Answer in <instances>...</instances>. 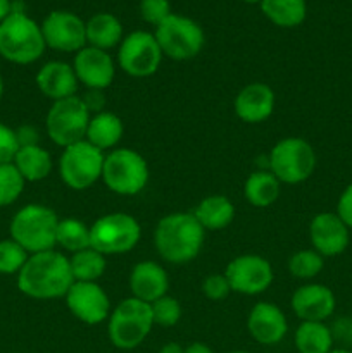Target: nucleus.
<instances>
[{"label": "nucleus", "mask_w": 352, "mask_h": 353, "mask_svg": "<svg viewBox=\"0 0 352 353\" xmlns=\"http://www.w3.org/2000/svg\"><path fill=\"white\" fill-rule=\"evenodd\" d=\"M75 283L69 259L55 250L40 252L28 257L17 274V288L35 300L62 299Z\"/></svg>", "instance_id": "obj_1"}, {"label": "nucleus", "mask_w": 352, "mask_h": 353, "mask_svg": "<svg viewBox=\"0 0 352 353\" xmlns=\"http://www.w3.org/2000/svg\"><path fill=\"white\" fill-rule=\"evenodd\" d=\"M206 230L193 214L173 212L162 217L154 231V247L169 264L183 265L200 254Z\"/></svg>", "instance_id": "obj_2"}, {"label": "nucleus", "mask_w": 352, "mask_h": 353, "mask_svg": "<svg viewBox=\"0 0 352 353\" xmlns=\"http://www.w3.org/2000/svg\"><path fill=\"white\" fill-rule=\"evenodd\" d=\"M45 48L40 24L26 12H10L0 23V55L6 61L19 65L33 64Z\"/></svg>", "instance_id": "obj_3"}, {"label": "nucleus", "mask_w": 352, "mask_h": 353, "mask_svg": "<svg viewBox=\"0 0 352 353\" xmlns=\"http://www.w3.org/2000/svg\"><path fill=\"white\" fill-rule=\"evenodd\" d=\"M59 217L50 207L41 203H28L10 219V238L30 255L55 248Z\"/></svg>", "instance_id": "obj_4"}, {"label": "nucleus", "mask_w": 352, "mask_h": 353, "mask_svg": "<svg viewBox=\"0 0 352 353\" xmlns=\"http://www.w3.org/2000/svg\"><path fill=\"white\" fill-rule=\"evenodd\" d=\"M154 327L150 303L130 296L117 303L107 319V334L110 343L119 350L140 347Z\"/></svg>", "instance_id": "obj_5"}, {"label": "nucleus", "mask_w": 352, "mask_h": 353, "mask_svg": "<svg viewBox=\"0 0 352 353\" xmlns=\"http://www.w3.org/2000/svg\"><path fill=\"white\" fill-rule=\"evenodd\" d=\"M316 162V152L309 141L286 137L271 148L268 164L282 185H300L313 176Z\"/></svg>", "instance_id": "obj_6"}, {"label": "nucleus", "mask_w": 352, "mask_h": 353, "mask_svg": "<svg viewBox=\"0 0 352 353\" xmlns=\"http://www.w3.org/2000/svg\"><path fill=\"white\" fill-rule=\"evenodd\" d=\"M150 171L144 155L131 148H114L106 155L102 181L113 193L133 196L144 192Z\"/></svg>", "instance_id": "obj_7"}, {"label": "nucleus", "mask_w": 352, "mask_h": 353, "mask_svg": "<svg viewBox=\"0 0 352 353\" xmlns=\"http://www.w3.org/2000/svg\"><path fill=\"white\" fill-rule=\"evenodd\" d=\"M106 154L86 140L69 145L59 157V176L68 188L81 192L102 179Z\"/></svg>", "instance_id": "obj_8"}, {"label": "nucleus", "mask_w": 352, "mask_h": 353, "mask_svg": "<svg viewBox=\"0 0 352 353\" xmlns=\"http://www.w3.org/2000/svg\"><path fill=\"white\" fill-rule=\"evenodd\" d=\"M154 37L164 57L173 61H188L197 57L206 43L199 23L182 14H171L154 31Z\"/></svg>", "instance_id": "obj_9"}, {"label": "nucleus", "mask_w": 352, "mask_h": 353, "mask_svg": "<svg viewBox=\"0 0 352 353\" xmlns=\"http://www.w3.org/2000/svg\"><path fill=\"white\" fill-rule=\"evenodd\" d=\"M140 238V223L133 216L124 212L106 214L90 226L92 248L104 255L128 254L137 247Z\"/></svg>", "instance_id": "obj_10"}, {"label": "nucleus", "mask_w": 352, "mask_h": 353, "mask_svg": "<svg viewBox=\"0 0 352 353\" xmlns=\"http://www.w3.org/2000/svg\"><path fill=\"white\" fill-rule=\"evenodd\" d=\"M90 117L92 114L83 103L81 97H69L52 102L45 117V130L50 141H54L57 147L66 148L85 140Z\"/></svg>", "instance_id": "obj_11"}, {"label": "nucleus", "mask_w": 352, "mask_h": 353, "mask_svg": "<svg viewBox=\"0 0 352 353\" xmlns=\"http://www.w3.org/2000/svg\"><path fill=\"white\" fill-rule=\"evenodd\" d=\"M162 50L154 33L138 30L126 34L117 47V64L131 78H148L161 68Z\"/></svg>", "instance_id": "obj_12"}, {"label": "nucleus", "mask_w": 352, "mask_h": 353, "mask_svg": "<svg viewBox=\"0 0 352 353\" xmlns=\"http://www.w3.org/2000/svg\"><path fill=\"white\" fill-rule=\"evenodd\" d=\"M228 283L231 286V292L240 293V295H261L275 279V271L269 261H266L261 255L245 254L235 257L224 269Z\"/></svg>", "instance_id": "obj_13"}, {"label": "nucleus", "mask_w": 352, "mask_h": 353, "mask_svg": "<svg viewBox=\"0 0 352 353\" xmlns=\"http://www.w3.org/2000/svg\"><path fill=\"white\" fill-rule=\"evenodd\" d=\"M45 45L52 50L76 54L86 47V24L78 14L52 10L40 24Z\"/></svg>", "instance_id": "obj_14"}, {"label": "nucleus", "mask_w": 352, "mask_h": 353, "mask_svg": "<svg viewBox=\"0 0 352 353\" xmlns=\"http://www.w3.org/2000/svg\"><path fill=\"white\" fill-rule=\"evenodd\" d=\"M64 299L69 312L88 326L109 319L110 300L99 283L75 281Z\"/></svg>", "instance_id": "obj_15"}, {"label": "nucleus", "mask_w": 352, "mask_h": 353, "mask_svg": "<svg viewBox=\"0 0 352 353\" xmlns=\"http://www.w3.org/2000/svg\"><path fill=\"white\" fill-rule=\"evenodd\" d=\"M349 228L337 212H320L309 223V240L313 250L323 257H337L351 243Z\"/></svg>", "instance_id": "obj_16"}, {"label": "nucleus", "mask_w": 352, "mask_h": 353, "mask_svg": "<svg viewBox=\"0 0 352 353\" xmlns=\"http://www.w3.org/2000/svg\"><path fill=\"white\" fill-rule=\"evenodd\" d=\"M72 69L78 81L88 90L109 88L116 76V64L109 52L90 47V45L76 52Z\"/></svg>", "instance_id": "obj_17"}, {"label": "nucleus", "mask_w": 352, "mask_h": 353, "mask_svg": "<svg viewBox=\"0 0 352 353\" xmlns=\"http://www.w3.org/2000/svg\"><path fill=\"white\" fill-rule=\"evenodd\" d=\"M290 305L302 323H324L333 316L337 299L328 286L307 283L293 292Z\"/></svg>", "instance_id": "obj_18"}, {"label": "nucleus", "mask_w": 352, "mask_h": 353, "mask_svg": "<svg viewBox=\"0 0 352 353\" xmlns=\"http://www.w3.org/2000/svg\"><path fill=\"white\" fill-rule=\"evenodd\" d=\"M247 330L252 340L259 345H278L289 331V321L278 305L269 302H257L247 317Z\"/></svg>", "instance_id": "obj_19"}, {"label": "nucleus", "mask_w": 352, "mask_h": 353, "mask_svg": "<svg viewBox=\"0 0 352 353\" xmlns=\"http://www.w3.org/2000/svg\"><path fill=\"white\" fill-rule=\"evenodd\" d=\"M275 92L266 83H248L235 97V114L247 124L264 123L275 112Z\"/></svg>", "instance_id": "obj_20"}, {"label": "nucleus", "mask_w": 352, "mask_h": 353, "mask_svg": "<svg viewBox=\"0 0 352 353\" xmlns=\"http://www.w3.org/2000/svg\"><path fill=\"white\" fill-rule=\"evenodd\" d=\"M128 285H130L131 296L152 303L168 295L169 278L161 264L154 261H141L131 269Z\"/></svg>", "instance_id": "obj_21"}, {"label": "nucleus", "mask_w": 352, "mask_h": 353, "mask_svg": "<svg viewBox=\"0 0 352 353\" xmlns=\"http://www.w3.org/2000/svg\"><path fill=\"white\" fill-rule=\"evenodd\" d=\"M35 81H37L41 95L50 99L52 102L75 97L78 93L79 86L72 64L62 61H50L41 65L38 69Z\"/></svg>", "instance_id": "obj_22"}, {"label": "nucleus", "mask_w": 352, "mask_h": 353, "mask_svg": "<svg viewBox=\"0 0 352 353\" xmlns=\"http://www.w3.org/2000/svg\"><path fill=\"white\" fill-rule=\"evenodd\" d=\"M86 24V45L109 52L110 48L119 47L124 38V30L117 16L110 12L93 14Z\"/></svg>", "instance_id": "obj_23"}, {"label": "nucleus", "mask_w": 352, "mask_h": 353, "mask_svg": "<svg viewBox=\"0 0 352 353\" xmlns=\"http://www.w3.org/2000/svg\"><path fill=\"white\" fill-rule=\"evenodd\" d=\"M124 133V124L117 114L104 110L90 117L85 140L99 150H114Z\"/></svg>", "instance_id": "obj_24"}, {"label": "nucleus", "mask_w": 352, "mask_h": 353, "mask_svg": "<svg viewBox=\"0 0 352 353\" xmlns=\"http://www.w3.org/2000/svg\"><path fill=\"white\" fill-rule=\"evenodd\" d=\"M192 214L206 231H219L233 223L235 205L228 196L209 195L200 200Z\"/></svg>", "instance_id": "obj_25"}, {"label": "nucleus", "mask_w": 352, "mask_h": 353, "mask_svg": "<svg viewBox=\"0 0 352 353\" xmlns=\"http://www.w3.org/2000/svg\"><path fill=\"white\" fill-rule=\"evenodd\" d=\"M12 164L23 176L24 181L38 183L48 178L52 172L54 162H52V155L48 150H45L40 145H28V147H19L16 157H14Z\"/></svg>", "instance_id": "obj_26"}, {"label": "nucleus", "mask_w": 352, "mask_h": 353, "mask_svg": "<svg viewBox=\"0 0 352 353\" xmlns=\"http://www.w3.org/2000/svg\"><path fill=\"white\" fill-rule=\"evenodd\" d=\"M262 14L278 28H297L306 21V0H261Z\"/></svg>", "instance_id": "obj_27"}, {"label": "nucleus", "mask_w": 352, "mask_h": 353, "mask_svg": "<svg viewBox=\"0 0 352 353\" xmlns=\"http://www.w3.org/2000/svg\"><path fill=\"white\" fill-rule=\"evenodd\" d=\"M282 183L271 171H255L247 178L244 185V195L251 205L266 209L278 200Z\"/></svg>", "instance_id": "obj_28"}, {"label": "nucleus", "mask_w": 352, "mask_h": 353, "mask_svg": "<svg viewBox=\"0 0 352 353\" xmlns=\"http://www.w3.org/2000/svg\"><path fill=\"white\" fill-rule=\"evenodd\" d=\"M333 334L326 323H300L293 334V345L299 353H330Z\"/></svg>", "instance_id": "obj_29"}, {"label": "nucleus", "mask_w": 352, "mask_h": 353, "mask_svg": "<svg viewBox=\"0 0 352 353\" xmlns=\"http://www.w3.org/2000/svg\"><path fill=\"white\" fill-rule=\"evenodd\" d=\"M69 268H71L75 281L97 283L107 269L106 255L100 254L95 248L88 247L69 257Z\"/></svg>", "instance_id": "obj_30"}, {"label": "nucleus", "mask_w": 352, "mask_h": 353, "mask_svg": "<svg viewBox=\"0 0 352 353\" xmlns=\"http://www.w3.org/2000/svg\"><path fill=\"white\" fill-rule=\"evenodd\" d=\"M57 245L62 250L69 252V254H76V252L92 247L90 228L79 219H76V217L59 219L57 233H55V247Z\"/></svg>", "instance_id": "obj_31"}, {"label": "nucleus", "mask_w": 352, "mask_h": 353, "mask_svg": "<svg viewBox=\"0 0 352 353\" xmlns=\"http://www.w3.org/2000/svg\"><path fill=\"white\" fill-rule=\"evenodd\" d=\"M324 268V257L313 248L299 250L289 259V272L295 279L309 281L314 279Z\"/></svg>", "instance_id": "obj_32"}, {"label": "nucleus", "mask_w": 352, "mask_h": 353, "mask_svg": "<svg viewBox=\"0 0 352 353\" xmlns=\"http://www.w3.org/2000/svg\"><path fill=\"white\" fill-rule=\"evenodd\" d=\"M24 185L26 181L12 162L0 164V207L12 205L23 193Z\"/></svg>", "instance_id": "obj_33"}, {"label": "nucleus", "mask_w": 352, "mask_h": 353, "mask_svg": "<svg viewBox=\"0 0 352 353\" xmlns=\"http://www.w3.org/2000/svg\"><path fill=\"white\" fill-rule=\"evenodd\" d=\"M28 257H30V254L12 238L2 240L0 241V274H19L23 265L26 264Z\"/></svg>", "instance_id": "obj_34"}, {"label": "nucleus", "mask_w": 352, "mask_h": 353, "mask_svg": "<svg viewBox=\"0 0 352 353\" xmlns=\"http://www.w3.org/2000/svg\"><path fill=\"white\" fill-rule=\"evenodd\" d=\"M150 309L154 326L173 327L182 319V305H179V302L175 296L164 295L162 299L152 302Z\"/></svg>", "instance_id": "obj_35"}, {"label": "nucleus", "mask_w": 352, "mask_h": 353, "mask_svg": "<svg viewBox=\"0 0 352 353\" xmlns=\"http://www.w3.org/2000/svg\"><path fill=\"white\" fill-rule=\"evenodd\" d=\"M171 14L169 0H140V16L147 24L157 28Z\"/></svg>", "instance_id": "obj_36"}, {"label": "nucleus", "mask_w": 352, "mask_h": 353, "mask_svg": "<svg viewBox=\"0 0 352 353\" xmlns=\"http://www.w3.org/2000/svg\"><path fill=\"white\" fill-rule=\"evenodd\" d=\"M202 293L206 299L213 300V302H221V300L226 299L231 293V286L228 283L226 276L223 274H209L202 281Z\"/></svg>", "instance_id": "obj_37"}, {"label": "nucleus", "mask_w": 352, "mask_h": 353, "mask_svg": "<svg viewBox=\"0 0 352 353\" xmlns=\"http://www.w3.org/2000/svg\"><path fill=\"white\" fill-rule=\"evenodd\" d=\"M19 150L16 130L0 123V164H10Z\"/></svg>", "instance_id": "obj_38"}, {"label": "nucleus", "mask_w": 352, "mask_h": 353, "mask_svg": "<svg viewBox=\"0 0 352 353\" xmlns=\"http://www.w3.org/2000/svg\"><path fill=\"white\" fill-rule=\"evenodd\" d=\"M337 216L347 224L349 230H352V183L344 188L337 202Z\"/></svg>", "instance_id": "obj_39"}, {"label": "nucleus", "mask_w": 352, "mask_h": 353, "mask_svg": "<svg viewBox=\"0 0 352 353\" xmlns=\"http://www.w3.org/2000/svg\"><path fill=\"white\" fill-rule=\"evenodd\" d=\"M81 100L92 116L93 114H99L106 110L107 99L106 95H104V90H86V93L81 97Z\"/></svg>", "instance_id": "obj_40"}, {"label": "nucleus", "mask_w": 352, "mask_h": 353, "mask_svg": "<svg viewBox=\"0 0 352 353\" xmlns=\"http://www.w3.org/2000/svg\"><path fill=\"white\" fill-rule=\"evenodd\" d=\"M333 340H342L344 343H352V319H338L330 327Z\"/></svg>", "instance_id": "obj_41"}, {"label": "nucleus", "mask_w": 352, "mask_h": 353, "mask_svg": "<svg viewBox=\"0 0 352 353\" xmlns=\"http://www.w3.org/2000/svg\"><path fill=\"white\" fill-rule=\"evenodd\" d=\"M19 147H28V145H38V133L35 128L23 126L16 131Z\"/></svg>", "instance_id": "obj_42"}, {"label": "nucleus", "mask_w": 352, "mask_h": 353, "mask_svg": "<svg viewBox=\"0 0 352 353\" xmlns=\"http://www.w3.org/2000/svg\"><path fill=\"white\" fill-rule=\"evenodd\" d=\"M183 353H214L213 348L207 347L206 343H200V341H195V343L188 345V347L183 350Z\"/></svg>", "instance_id": "obj_43"}, {"label": "nucleus", "mask_w": 352, "mask_h": 353, "mask_svg": "<svg viewBox=\"0 0 352 353\" xmlns=\"http://www.w3.org/2000/svg\"><path fill=\"white\" fill-rule=\"evenodd\" d=\"M12 12V2L10 0H0V23Z\"/></svg>", "instance_id": "obj_44"}, {"label": "nucleus", "mask_w": 352, "mask_h": 353, "mask_svg": "<svg viewBox=\"0 0 352 353\" xmlns=\"http://www.w3.org/2000/svg\"><path fill=\"white\" fill-rule=\"evenodd\" d=\"M183 350H185V348L179 347L178 343H166L164 347L159 350V353H183Z\"/></svg>", "instance_id": "obj_45"}, {"label": "nucleus", "mask_w": 352, "mask_h": 353, "mask_svg": "<svg viewBox=\"0 0 352 353\" xmlns=\"http://www.w3.org/2000/svg\"><path fill=\"white\" fill-rule=\"evenodd\" d=\"M330 353H352V350H349V348H333Z\"/></svg>", "instance_id": "obj_46"}, {"label": "nucleus", "mask_w": 352, "mask_h": 353, "mask_svg": "<svg viewBox=\"0 0 352 353\" xmlns=\"http://www.w3.org/2000/svg\"><path fill=\"white\" fill-rule=\"evenodd\" d=\"M2 97H3V79L2 76H0V100H2Z\"/></svg>", "instance_id": "obj_47"}, {"label": "nucleus", "mask_w": 352, "mask_h": 353, "mask_svg": "<svg viewBox=\"0 0 352 353\" xmlns=\"http://www.w3.org/2000/svg\"><path fill=\"white\" fill-rule=\"evenodd\" d=\"M242 2H245V3H259V2H261V0H242Z\"/></svg>", "instance_id": "obj_48"}, {"label": "nucleus", "mask_w": 352, "mask_h": 353, "mask_svg": "<svg viewBox=\"0 0 352 353\" xmlns=\"http://www.w3.org/2000/svg\"><path fill=\"white\" fill-rule=\"evenodd\" d=\"M230 353H248V352H242V350H235V352H230Z\"/></svg>", "instance_id": "obj_49"}]
</instances>
